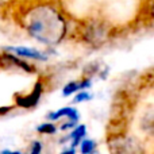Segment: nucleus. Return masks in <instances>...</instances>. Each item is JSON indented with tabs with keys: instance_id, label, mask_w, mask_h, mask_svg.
<instances>
[{
	"instance_id": "f257e3e1",
	"label": "nucleus",
	"mask_w": 154,
	"mask_h": 154,
	"mask_svg": "<svg viewBox=\"0 0 154 154\" xmlns=\"http://www.w3.org/2000/svg\"><path fill=\"white\" fill-rule=\"evenodd\" d=\"M29 37L45 46H57L66 38L69 23L64 12L53 2L38 0L29 4L19 18Z\"/></svg>"
},
{
	"instance_id": "f03ea898",
	"label": "nucleus",
	"mask_w": 154,
	"mask_h": 154,
	"mask_svg": "<svg viewBox=\"0 0 154 154\" xmlns=\"http://www.w3.org/2000/svg\"><path fill=\"white\" fill-rule=\"evenodd\" d=\"M80 39L88 46L101 48L112 37V29L101 19H88L79 26Z\"/></svg>"
},
{
	"instance_id": "7ed1b4c3",
	"label": "nucleus",
	"mask_w": 154,
	"mask_h": 154,
	"mask_svg": "<svg viewBox=\"0 0 154 154\" xmlns=\"http://www.w3.org/2000/svg\"><path fill=\"white\" fill-rule=\"evenodd\" d=\"M107 146L111 154H146L142 142L126 131L108 133Z\"/></svg>"
},
{
	"instance_id": "20e7f679",
	"label": "nucleus",
	"mask_w": 154,
	"mask_h": 154,
	"mask_svg": "<svg viewBox=\"0 0 154 154\" xmlns=\"http://www.w3.org/2000/svg\"><path fill=\"white\" fill-rule=\"evenodd\" d=\"M43 91H45V85H43L42 80H38L29 93H26V95L16 93L15 106L19 107V108H24V109L34 108V107H37L38 103H39L41 97H42V95H43Z\"/></svg>"
},
{
	"instance_id": "39448f33",
	"label": "nucleus",
	"mask_w": 154,
	"mask_h": 154,
	"mask_svg": "<svg viewBox=\"0 0 154 154\" xmlns=\"http://www.w3.org/2000/svg\"><path fill=\"white\" fill-rule=\"evenodd\" d=\"M0 68H3V69H20L26 73H37V68L30 62H27V60H23L4 50L0 54Z\"/></svg>"
},
{
	"instance_id": "423d86ee",
	"label": "nucleus",
	"mask_w": 154,
	"mask_h": 154,
	"mask_svg": "<svg viewBox=\"0 0 154 154\" xmlns=\"http://www.w3.org/2000/svg\"><path fill=\"white\" fill-rule=\"evenodd\" d=\"M3 50L15 54L23 60H32L38 62H46L49 60V54L46 51L35 48H29V46H5L3 48Z\"/></svg>"
},
{
	"instance_id": "0eeeda50",
	"label": "nucleus",
	"mask_w": 154,
	"mask_h": 154,
	"mask_svg": "<svg viewBox=\"0 0 154 154\" xmlns=\"http://www.w3.org/2000/svg\"><path fill=\"white\" fill-rule=\"evenodd\" d=\"M48 119L49 122H58L61 119H66V122L72 123V125H79V120H80V112L76 107L72 106H66V107H62V108H58L56 111H51L48 114Z\"/></svg>"
},
{
	"instance_id": "6e6552de",
	"label": "nucleus",
	"mask_w": 154,
	"mask_h": 154,
	"mask_svg": "<svg viewBox=\"0 0 154 154\" xmlns=\"http://www.w3.org/2000/svg\"><path fill=\"white\" fill-rule=\"evenodd\" d=\"M84 138H87V126L85 125H77L70 130L69 134H66V135L61 139V143H66V142H69L70 146L77 149V146H79L80 142H81Z\"/></svg>"
},
{
	"instance_id": "1a4fd4ad",
	"label": "nucleus",
	"mask_w": 154,
	"mask_h": 154,
	"mask_svg": "<svg viewBox=\"0 0 154 154\" xmlns=\"http://www.w3.org/2000/svg\"><path fill=\"white\" fill-rule=\"evenodd\" d=\"M80 80H72V81L66 82L62 88V96L64 97H69L72 95H76L77 92H80Z\"/></svg>"
},
{
	"instance_id": "9d476101",
	"label": "nucleus",
	"mask_w": 154,
	"mask_h": 154,
	"mask_svg": "<svg viewBox=\"0 0 154 154\" xmlns=\"http://www.w3.org/2000/svg\"><path fill=\"white\" fill-rule=\"evenodd\" d=\"M57 131H58V127L53 122H43L37 127V133L42 135H53Z\"/></svg>"
},
{
	"instance_id": "9b49d317",
	"label": "nucleus",
	"mask_w": 154,
	"mask_h": 154,
	"mask_svg": "<svg viewBox=\"0 0 154 154\" xmlns=\"http://www.w3.org/2000/svg\"><path fill=\"white\" fill-rule=\"evenodd\" d=\"M77 147H79V150L81 154H91V153L96 152V147L97 146H96V142L93 141V139L84 138L81 142H80V145Z\"/></svg>"
},
{
	"instance_id": "f8f14e48",
	"label": "nucleus",
	"mask_w": 154,
	"mask_h": 154,
	"mask_svg": "<svg viewBox=\"0 0 154 154\" xmlns=\"http://www.w3.org/2000/svg\"><path fill=\"white\" fill-rule=\"evenodd\" d=\"M92 99V95H91L88 91H80L75 95V99H73V103L75 104H80V103H85V101H89Z\"/></svg>"
},
{
	"instance_id": "ddd939ff",
	"label": "nucleus",
	"mask_w": 154,
	"mask_h": 154,
	"mask_svg": "<svg viewBox=\"0 0 154 154\" xmlns=\"http://www.w3.org/2000/svg\"><path fill=\"white\" fill-rule=\"evenodd\" d=\"M43 150V145L41 141H32L31 146H30V150L27 154H42Z\"/></svg>"
},
{
	"instance_id": "4468645a",
	"label": "nucleus",
	"mask_w": 154,
	"mask_h": 154,
	"mask_svg": "<svg viewBox=\"0 0 154 154\" xmlns=\"http://www.w3.org/2000/svg\"><path fill=\"white\" fill-rule=\"evenodd\" d=\"M76 147H72V146H69V147H66V149H64L61 153H58V154H76Z\"/></svg>"
},
{
	"instance_id": "2eb2a0df",
	"label": "nucleus",
	"mask_w": 154,
	"mask_h": 154,
	"mask_svg": "<svg viewBox=\"0 0 154 154\" xmlns=\"http://www.w3.org/2000/svg\"><path fill=\"white\" fill-rule=\"evenodd\" d=\"M0 154H22V152L20 150H8V149H5V150H2Z\"/></svg>"
},
{
	"instance_id": "dca6fc26",
	"label": "nucleus",
	"mask_w": 154,
	"mask_h": 154,
	"mask_svg": "<svg viewBox=\"0 0 154 154\" xmlns=\"http://www.w3.org/2000/svg\"><path fill=\"white\" fill-rule=\"evenodd\" d=\"M11 0H0V7H3V5H5L7 3H10Z\"/></svg>"
},
{
	"instance_id": "f3484780",
	"label": "nucleus",
	"mask_w": 154,
	"mask_h": 154,
	"mask_svg": "<svg viewBox=\"0 0 154 154\" xmlns=\"http://www.w3.org/2000/svg\"><path fill=\"white\" fill-rule=\"evenodd\" d=\"M91 154H97V152H93V153H91Z\"/></svg>"
}]
</instances>
